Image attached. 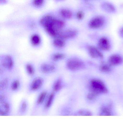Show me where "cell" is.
<instances>
[{"label": "cell", "mask_w": 123, "mask_h": 123, "mask_svg": "<svg viewBox=\"0 0 123 123\" xmlns=\"http://www.w3.org/2000/svg\"><path fill=\"white\" fill-rule=\"evenodd\" d=\"M46 82L45 77L41 75L30 79L26 86L27 93L30 95L37 93L44 88Z\"/></svg>", "instance_id": "obj_1"}, {"label": "cell", "mask_w": 123, "mask_h": 123, "mask_svg": "<svg viewBox=\"0 0 123 123\" xmlns=\"http://www.w3.org/2000/svg\"><path fill=\"white\" fill-rule=\"evenodd\" d=\"M49 92L44 88L37 93L30 113L31 116L39 115L42 107Z\"/></svg>", "instance_id": "obj_2"}, {"label": "cell", "mask_w": 123, "mask_h": 123, "mask_svg": "<svg viewBox=\"0 0 123 123\" xmlns=\"http://www.w3.org/2000/svg\"><path fill=\"white\" fill-rule=\"evenodd\" d=\"M16 62L14 58L12 55L3 54L0 56V67L4 69L9 74L12 75L15 71Z\"/></svg>", "instance_id": "obj_3"}, {"label": "cell", "mask_w": 123, "mask_h": 123, "mask_svg": "<svg viewBox=\"0 0 123 123\" xmlns=\"http://www.w3.org/2000/svg\"><path fill=\"white\" fill-rule=\"evenodd\" d=\"M37 68L38 72L45 77L54 73L56 70V66L54 63L45 61L39 62Z\"/></svg>", "instance_id": "obj_4"}, {"label": "cell", "mask_w": 123, "mask_h": 123, "mask_svg": "<svg viewBox=\"0 0 123 123\" xmlns=\"http://www.w3.org/2000/svg\"><path fill=\"white\" fill-rule=\"evenodd\" d=\"M23 81L21 76L17 75L13 76L9 85L8 91L12 94L20 92L22 89Z\"/></svg>", "instance_id": "obj_5"}, {"label": "cell", "mask_w": 123, "mask_h": 123, "mask_svg": "<svg viewBox=\"0 0 123 123\" xmlns=\"http://www.w3.org/2000/svg\"><path fill=\"white\" fill-rule=\"evenodd\" d=\"M90 87L91 92L97 95L106 93L108 92V89L105 83L101 80L98 79H94L92 80Z\"/></svg>", "instance_id": "obj_6"}, {"label": "cell", "mask_w": 123, "mask_h": 123, "mask_svg": "<svg viewBox=\"0 0 123 123\" xmlns=\"http://www.w3.org/2000/svg\"><path fill=\"white\" fill-rule=\"evenodd\" d=\"M13 109V104L11 98L0 102V116L12 115Z\"/></svg>", "instance_id": "obj_7"}, {"label": "cell", "mask_w": 123, "mask_h": 123, "mask_svg": "<svg viewBox=\"0 0 123 123\" xmlns=\"http://www.w3.org/2000/svg\"><path fill=\"white\" fill-rule=\"evenodd\" d=\"M55 96V93L49 92L41 109L39 115L45 116L48 114L53 103Z\"/></svg>", "instance_id": "obj_8"}, {"label": "cell", "mask_w": 123, "mask_h": 123, "mask_svg": "<svg viewBox=\"0 0 123 123\" xmlns=\"http://www.w3.org/2000/svg\"><path fill=\"white\" fill-rule=\"evenodd\" d=\"M23 68L25 73L29 79L35 76L38 72L37 66L32 62L27 61L23 64Z\"/></svg>", "instance_id": "obj_9"}, {"label": "cell", "mask_w": 123, "mask_h": 123, "mask_svg": "<svg viewBox=\"0 0 123 123\" xmlns=\"http://www.w3.org/2000/svg\"><path fill=\"white\" fill-rule=\"evenodd\" d=\"M29 104L27 99H21L18 104L15 115L17 116H26L29 112Z\"/></svg>", "instance_id": "obj_10"}, {"label": "cell", "mask_w": 123, "mask_h": 123, "mask_svg": "<svg viewBox=\"0 0 123 123\" xmlns=\"http://www.w3.org/2000/svg\"><path fill=\"white\" fill-rule=\"evenodd\" d=\"M85 66V64L83 61L76 58L70 59L67 63V68L72 71L84 68Z\"/></svg>", "instance_id": "obj_11"}, {"label": "cell", "mask_w": 123, "mask_h": 123, "mask_svg": "<svg viewBox=\"0 0 123 123\" xmlns=\"http://www.w3.org/2000/svg\"><path fill=\"white\" fill-rule=\"evenodd\" d=\"M12 77L11 75L8 74L0 77V92L8 91Z\"/></svg>", "instance_id": "obj_12"}, {"label": "cell", "mask_w": 123, "mask_h": 123, "mask_svg": "<svg viewBox=\"0 0 123 123\" xmlns=\"http://www.w3.org/2000/svg\"><path fill=\"white\" fill-rule=\"evenodd\" d=\"M104 18L102 16H97L92 19L89 23V26L92 29H98L102 27L105 23Z\"/></svg>", "instance_id": "obj_13"}, {"label": "cell", "mask_w": 123, "mask_h": 123, "mask_svg": "<svg viewBox=\"0 0 123 123\" xmlns=\"http://www.w3.org/2000/svg\"><path fill=\"white\" fill-rule=\"evenodd\" d=\"M123 62V57L118 54H114L111 55L108 60V63L111 67L120 65Z\"/></svg>", "instance_id": "obj_14"}, {"label": "cell", "mask_w": 123, "mask_h": 123, "mask_svg": "<svg viewBox=\"0 0 123 123\" xmlns=\"http://www.w3.org/2000/svg\"><path fill=\"white\" fill-rule=\"evenodd\" d=\"M98 46L99 48L102 50L108 51L111 48V45L109 40L106 37H102L99 39Z\"/></svg>", "instance_id": "obj_15"}, {"label": "cell", "mask_w": 123, "mask_h": 123, "mask_svg": "<svg viewBox=\"0 0 123 123\" xmlns=\"http://www.w3.org/2000/svg\"><path fill=\"white\" fill-rule=\"evenodd\" d=\"M76 31L74 30L67 29L60 31L58 35L60 38L63 39H68L73 38L77 34Z\"/></svg>", "instance_id": "obj_16"}, {"label": "cell", "mask_w": 123, "mask_h": 123, "mask_svg": "<svg viewBox=\"0 0 123 123\" xmlns=\"http://www.w3.org/2000/svg\"><path fill=\"white\" fill-rule=\"evenodd\" d=\"M88 50L90 56L95 58H103V54L96 47L90 46L88 47Z\"/></svg>", "instance_id": "obj_17"}, {"label": "cell", "mask_w": 123, "mask_h": 123, "mask_svg": "<svg viewBox=\"0 0 123 123\" xmlns=\"http://www.w3.org/2000/svg\"><path fill=\"white\" fill-rule=\"evenodd\" d=\"M101 7L105 11L108 13H113L116 12V9L114 6L111 3L105 2L101 5Z\"/></svg>", "instance_id": "obj_18"}, {"label": "cell", "mask_w": 123, "mask_h": 123, "mask_svg": "<svg viewBox=\"0 0 123 123\" xmlns=\"http://www.w3.org/2000/svg\"><path fill=\"white\" fill-rule=\"evenodd\" d=\"M111 66L108 63L104 61H102L99 66V69L102 72L108 73L111 72L112 70Z\"/></svg>", "instance_id": "obj_19"}, {"label": "cell", "mask_w": 123, "mask_h": 123, "mask_svg": "<svg viewBox=\"0 0 123 123\" xmlns=\"http://www.w3.org/2000/svg\"><path fill=\"white\" fill-rule=\"evenodd\" d=\"M62 86L61 80L59 79L56 80L54 81L52 85V92L54 93L58 92L61 89Z\"/></svg>", "instance_id": "obj_20"}, {"label": "cell", "mask_w": 123, "mask_h": 123, "mask_svg": "<svg viewBox=\"0 0 123 123\" xmlns=\"http://www.w3.org/2000/svg\"><path fill=\"white\" fill-rule=\"evenodd\" d=\"M60 13L61 16L63 18L66 19H70L73 16V13L70 11L65 9L61 10Z\"/></svg>", "instance_id": "obj_21"}, {"label": "cell", "mask_w": 123, "mask_h": 123, "mask_svg": "<svg viewBox=\"0 0 123 123\" xmlns=\"http://www.w3.org/2000/svg\"><path fill=\"white\" fill-rule=\"evenodd\" d=\"M64 55L61 53H56L51 55L49 58L50 60L53 62H55L64 58Z\"/></svg>", "instance_id": "obj_22"}, {"label": "cell", "mask_w": 123, "mask_h": 123, "mask_svg": "<svg viewBox=\"0 0 123 123\" xmlns=\"http://www.w3.org/2000/svg\"><path fill=\"white\" fill-rule=\"evenodd\" d=\"M31 40L32 43L34 46H36L40 42V38L38 35L34 34L32 35L31 37Z\"/></svg>", "instance_id": "obj_23"}, {"label": "cell", "mask_w": 123, "mask_h": 123, "mask_svg": "<svg viewBox=\"0 0 123 123\" xmlns=\"http://www.w3.org/2000/svg\"><path fill=\"white\" fill-rule=\"evenodd\" d=\"M53 44L55 46L58 48L63 47L65 45V42L62 39L56 38L53 41Z\"/></svg>", "instance_id": "obj_24"}, {"label": "cell", "mask_w": 123, "mask_h": 123, "mask_svg": "<svg viewBox=\"0 0 123 123\" xmlns=\"http://www.w3.org/2000/svg\"><path fill=\"white\" fill-rule=\"evenodd\" d=\"M43 2V0H35L33 1V3L36 6H39L41 5Z\"/></svg>", "instance_id": "obj_25"}, {"label": "cell", "mask_w": 123, "mask_h": 123, "mask_svg": "<svg viewBox=\"0 0 123 123\" xmlns=\"http://www.w3.org/2000/svg\"><path fill=\"white\" fill-rule=\"evenodd\" d=\"M96 95L95 93L91 92L87 95V98L89 100H91L94 99Z\"/></svg>", "instance_id": "obj_26"}, {"label": "cell", "mask_w": 123, "mask_h": 123, "mask_svg": "<svg viewBox=\"0 0 123 123\" xmlns=\"http://www.w3.org/2000/svg\"><path fill=\"white\" fill-rule=\"evenodd\" d=\"M84 15V13L83 12L81 11H80L77 12L76 16L78 19L81 20L83 18Z\"/></svg>", "instance_id": "obj_27"}, {"label": "cell", "mask_w": 123, "mask_h": 123, "mask_svg": "<svg viewBox=\"0 0 123 123\" xmlns=\"http://www.w3.org/2000/svg\"><path fill=\"white\" fill-rule=\"evenodd\" d=\"M79 113L81 115L85 116H91V113L87 111H81L79 112Z\"/></svg>", "instance_id": "obj_28"}, {"label": "cell", "mask_w": 123, "mask_h": 123, "mask_svg": "<svg viewBox=\"0 0 123 123\" xmlns=\"http://www.w3.org/2000/svg\"><path fill=\"white\" fill-rule=\"evenodd\" d=\"M120 34L121 36L123 38V27L120 30Z\"/></svg>", "instance_id": "obj_29"}]
</instances>
